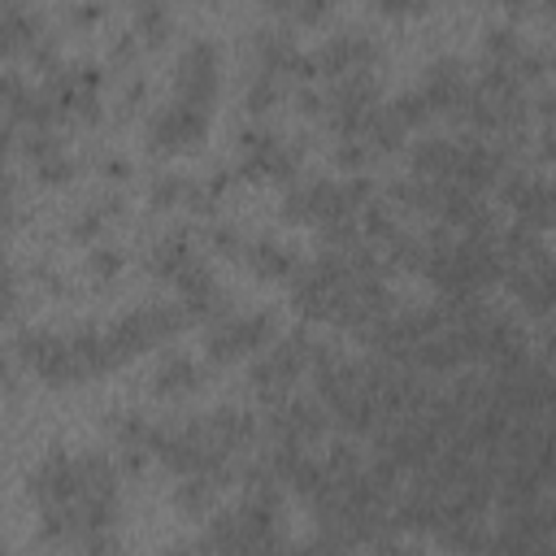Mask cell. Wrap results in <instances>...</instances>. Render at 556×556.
I'll use <instances>...</instances> for the list:
<instances>
[{"instance_id": "18", "label": "cell", "mask_w": 556, "mask_h": 556, "mask_svg": "<svg viewBox=\"0 0 556 556\" xmlns=\"http://www.w3.org/2000/svg\"><path fill=\"white\" fill-rule=\"evenodd\" d=\"M469 87H473V74L465 65V56H434L426 65L421 83H417V91L426 96V104L434 113H443V117H456V122H460V113L469 104Z\"/></svg>"}, {"instance_id": "16", "label": "cell", "mask_w": 556, "mask_h": 556, "mask_svg": "<svg viewBox=\"0 0 556 556\" xmlns=\"http://www.w3.org/2000/svg\"><path fill=\"white\" fill-rule=\"evenodd\" d=\"M513 300L530 313V317H547L556 313V252H534L526 261H513L504 274Z\"/></svg>"}, {"instance_id": "12", "label": "cell", "mask_w": 556, "mask_h": 556, "mask_svg": "<svg viewBox=\"0 0 556 556\" xmlns=\"http://www.w3.org/2000/svg\"><path fill=\"white\" fill-rule=\"evenodd\" d=\"M382 104V87L374 74H361V78H343V83H330L326 87V113L321 122L339 135V139H361L369 113Z\"/></svg>"}, {"instance_id": "25", "label": "cell", "mask_w": 556, "mask_h": 556, "mask_svg": "<svg viewBox=\"0 0 556 556\" xmlns=\"http://www.w3.org/2000/svg\"><path fill=\"white\" fill-rule=\"evenodd\" d=\"M408 135H413V130L400 122V113L391 109V100H382V104L369 113L365 130H361V139L374 148V156H387V152H395V148H400Z\"/></svg>"}, {"instance_id": "41", "label": "cell", "mask_w": 556, "mask_h": 556, "mask_svg": "<svg viewBox=\"0 0 556 556\" xmlns=\"http://www.w3.org/2000/svg\"><path fill=\"white\" fill-rule=\"evenodd\" d=\"M100 17H104V4H70V9H65V22L78 26V30H83V26H96Z\"/></svg>"}, {"instance_id": "11", "label": "cell", "mask_w": 556, "mask_h": 556, "mask_svg": "<svg viewBox=\"0 0 556 556\" xmlns=\"http://www.w3.org/2000/svg\"><path fill=\"white\" fill-rule=\"evenodd\" d=\"M217 91H222V48L208 35H195L178 52V65H174V100L213 113Z\"/></svg>"}, {"instance_id": "24", "label": "cell", "mask_w": 556, "mask_h": 556, "mask_svg": "<svg viewBox=\"0 0 556 556\" xmlns=\"http://www.w3.org/2000/svg\"><path fill=\"white\" fill-rule=\"evenodd\" d=\"M195 261H200V256H195V243H191L187 230L161 235V239L152 243V252H148V269H152V278H161V282H178Z\"/></svg>"}, {"instance_id": "6", "label": "cell", "mask_w": 556, "mask_h": 556, "mask_svg": "<svg viewBox=\"0 0 556 556\" xmlns=\"http://www.w3.org/2000/svg\"><path fill=\"white\" fill-rule=\"evenodd\" d=\"M304 139H287L269 126H243L235 135V178L239 182H300Z\"/></svg>"}, {"instance_id": "14", "label": "cell", "mask_w": 556, "mask_h": 556, "mask_svg": "<svg viewBox=\"0 0 556 556\" xmlns=\"http://www.w3.org/2000/svg\"><path fill=\"white\" fill-rule=\"evenodd\" d=\"M500 200L513 208L517 226L530 230H556V182H547L543 174L530 169H508L500 182Z\"/></svg>"}, {"instance_id": "15", "label": "cell", "mask_w": 556, "mask_h": 556, "mask_svg": "<svg viewBox=\"0 0 556 556\" xmlns=\"http://www.w3.org/2000/svg\"><path fill=\"white\" fill-rule=\"evenodd\" d=\"M378 56H382V48L369 39V30H339V35H330V39L313 52V65H317V78L343 83V78L374 74Z\"/></svg>"}, {"instance_id": "27", "label": "cell", "mask_w": 556, "mask_h": 556, "mask_svg": "<svg viewBox=\"0 0 556 556\" xmlns=\"http://www.w3.org/2000/svg\"><path fill=\"white\" fill-rule=\"evenodd\" d=\"M217 491H222V478H208V473L182 478V482L174 486V508H178L182 517H208L213 504H217Z\"/></svg>"}, {"instance_id": "8", "label": "cell", "mask_w": 556, "mask_h": 556, "mask_svg": "<svg viewBox=\"0 0 556 556\" xmlns=\"http://www.w3.org/2000/svg\"><path fill=\"white\" fill-rule=\"evenodd\" d=\"M39 87H43L48 100L56 104V117H61V122L91 126V122H100V113H104V70H100L96 61L61 65L56 74L39 78Z\"/></svg>"}, {"instance_id": "9", "label": "cell", "mask_w": 556, "mask_h": 556, "mask_svg": "<svg viewBox=\"0 0 556 556\" xmlns=\"http://www.w3.org/2000/svg\"><path fill=\"white\" fill-rule=\"evenodd\" d=\"M278 339V317L274 308H248V313H230L226 321L204 330V361L208 365H235L243 356H256L261 348H269Z\"/></svg>"}, {"instance_id": "30", "label": "cell", "mask_w": 556, "mask_h": 556, "mask_svg": "<svg viewBox=\"0 0 556 556\" xmlns=\"http://www.w3.org/2000/svg\"><path fill=\"white\" fill-rule=\"evenodd\" d=\"M552 70H556V52H552L547 43H526V48H521V56L508 65V74H513L521 87H526V83L547 78Z\"/></svg>"}, {"instance_id": "28", "label": "cell", "mask_w": 556, "mask_h": 556, "mask_svg": "<svg viewBox=\"0 0 556 556\" xmlns=\"http://www.w3.org/2000/svg\"><path fill=\"white\" fill-rule=\"evenodd\" d=\"M130 17H135V39L143 43V48H161L169 35H174V13L165 9V4H156V0H143V4H135L130 9Z\"/></svg>"}, {"instance_id": "7", "label": "cell", "mask_w": 556, "mask_h": 556, "mask_svg": "<svg viewBox=\"0 0 556 556\" xmlns=\"http://www.w3.org/2000/svg\"><path fill=\"white\" fill-rule=\"evenodd\" d=\"M187 326H191V321H187L182 304L169 300V304H143V308H130V313L113 317V321L104 326V339H109L113 365H126V361H135L139 352L178 339Z\"/></svg>"}, {"instance_id": "39", "label": "cell", "mask_w": 556, "mask_h": 556, "mask_svg": "<svg viewBox=\"0 0 556 556\" xmlns=\"http://www.w3.org/2000/svg\"><path fill=\"white\" fill-rule=\"evenodd\" d=\"M534 117L543 122V135H556V87L539 91V100H534Z\"/></svg>"}, {"instance_id": "35", "label": "cell", "mask_w": 556, "mask_h": 556, "mask_svg": "<svg viewBox=\"0 0 556 556\" xmlns=\"http://www.w3.org/2000/svg\"><path fill=\"white\" fill-rule=\"evenodd\" d=\"M248 243L252 239H243L239 226H208V248L217 256H226V261H243L248 256Z\"/></svg>"}, {"instance_id": "19", "label": "cell", "mask_w": 556, "mask_h": 556, "mask_svg": "<svg viewBox=\"0 0 556 556\" xmlns=\"http://www.w3.org/2000/svg\"><path fill=\"white\" fill-rule=\"evenodd\" d=\"M204 382H208V361L174 348L161 356V365L152 374V395L156 400H182V395H195Z\"/></svg>"}, {"instance_id": "42", "label": "cell", "mask_w": 556, "mask_h": 556, "mask_svg": "<svg viewBox=\"0 0 556 556\" xmlns=\"http://www.w3.org/2000/svg\"><path fill=\"white\" fill-rule=\"evenodd\" d=\"M100 174H104V178H113V182H122V178L130 174V161L109 152V156H100Z\"/></svg>"}, {"instance_id": "2", "label": "cell", "mask_w": 556, "mask_h": 556, "mask_svg": "<svg viewBox=\"0 0 556 556\" xmlns=\"http://www.w3.org/2000/svg\"><path fill=\"white\" fill-rule=\"evenodd\" d=\"M13 352L30 369V378H39L43 387H83V382L117 369L109 356L104 326H96V321H83L74 330L22 326L13 334Z\"/></svg>"}, {"instance_id": "37", "label": "cell", "mask_w": 556, "mask_h": 556, "mask_svg": "<svg viewBox=\"0 0 556 556\" xmlns=\"http://www.w3.org/2000/svg\"><path fill=\"white\" fill-rule=\"evenodd\" d=\"M143 96H148V83H143V78H126L122 100H117V117H130V113L143 104Z\"/></svg>"}, {"instance_id": "13", "label": "cell", "mask_w": 556, "mask_h": 556, "mask_svg": "<svg viewBox=\"0 0 556 556\" xmlns=\"http://www.w3.org/2000/svg\"><path fill=\"white\" fill-rule=\"evenodd\" d=\"M208 117H213L208 109H195L182 100L161 104L148 122V152L152 156H178V152L200 148V139L208 135Z\"/></svg>"}, {"instance_id": "38", "label": "cell", "mask_w": 556, "mask_h": 556, "mask_svg": "<svg viewBox=\"0 0 556 556\" xmlns=\"http://www.w3.org/2000/svg\"><path fill=\"white\" fill-rule=\"evenodd\" d=\"M139 39H135V30H122L117 39H113V48H109V61H117V65H130L135 56H139Z\"/></svg>"}, {"instance_id": "31", "label": "cell", "mask_w": 556, "mask_h": 556, "mask_svg": "<svg viewBox=\"0 0 556 556\" xmlns=\"http://www.w3.org/2000/svg\"><path fill=\"white\" fill-rule=\"evenodd\" d=\"M374 161H378V156H374V148H369L365 139H339V143H334V169L348 174V178H365V169H369Z\"/></svg>"}, {"instance_id": "17", "label": "cell", "mask_w": 556, "mask_h": 556, "mask_svg": "<svg viewBox=\"0 0 556 556\" xmlns=\"http://www.w3.org/2000/svg\"><path fill=\"white\" fill-rule=\"evenodd\" d=\"M174 291H178V304H182V313H187V321L191 326H217V321H226L230 313H235V300H230V291L213 278V269L204 265V261H195L178 282H174Z\"/></svg>"}, {"instance_id": "10", "label": "cell", "mask_w": 556, "mask_h": 556, "mask_svg": "<svg viewBox=\"0 0 556 556\" xmlns=\"http://www.w3.org/2000/svg\"><path fill=\"white\" fill-rule=\"evenodd\" d=\"M330 421L334 417H330V408L317 395L295 391V395H287L282 404L269 408L265 430H269V443H278V447H304V452H313L330 434Z\"/></svg>"}, {"instance_id": "3", "label": "cell", "mask_w": 556, "mask_h": 556, "mask_svg": "<svg viewBox=\"0 0 556 556\" xmlns=\"http://www.w3.org/2000/svg\"><path fill=\"white\" fill-rule=\"evenodd\" d=\"M378 200V187L369 178H300L282 195V217L295 226H339L361 222V213Z\"/></svg>"}, {"instance_id": "1", "label": "cell", "mask_w": 556, "mask_h": 556, "mask_svg": "<svg viewBox=\"0 0 556 556\" xmlns=\"http://www.w3.org/2000/svg\"><path fill=\"white\" fill-rule=\"evenodd\" d=\"M39 504V539L78 552L91 534L117 530L122 517V473L104 452L52 447L26 478Z\"/></svg>"}, {"instance_id": "4", "label": "cell", "mask_w": 556, "mask_h": 556, "mask_svg": "<svg viewBox=\"0 0 556 556\" xmlns=\"http://www.w3.org/2000/svg\"><path fill=\"white\" fill-rule=\"evenodd\" d=\"M530 117V100H526V87L500 70V65H482L473 74V87H469V104L460 113V122L469 126V135H517Z\"/></svg>"}, {"instance_id": "21", "label": "cell", "mask_w": 556, "mask_h": 556, "mask_svg": "<svg viewBox=\"0 0 556 556\" xmlns=\"http://www.w3.org/2000/svg\"><path fill=\"white\" fill-rule=\"evenodd\" d=\"M243 265H248L261 282H295V274L304 269V256H300V248H295V243L274 239V235H261V239H252V243H248Z\"/></svg>"}, {"instance_id": "32", "label": "cell", "mask_w": 556, "mask_h": 556, "mask_svg": "<svg viewBox=\"0 0 556 556\" xmlns=\"http://www.w3.org/2000/svg\"><path fill=\"white\" fill-rule=\"evenodd\" d=\"M30 169H35V182H43V187H65V182L78 174V161L70 156V148H61V152L35 161Z\"/></svg>"}, {"instance_id": "5", "label": "cell", "mask_w": 556, "mask_h": 556, "mask_svg": "<svg viewBox=\"0 0 556 556\" xmlns=\"http://www.w3.org/2000/svg\"><path fill=\"white\" fill-rule=\"evenodd\" d=\"M326 352H330V348L317 343V339H308L304 330L287 334L278 348H265V352L252 361V369H248L252 395L265 400L269 408L282 404L287 395H295V387H300L304 374H317V365L326 361Z\"/></svg>"}, {"instance_id": "34", "label": "cell", "mask_w": 556, "mask_h": 556, "mask_svg": "<svg viewBox=\"0 0 556 556\" xmlns=\"http://www.w3.org/2000/svg\"><path fill=\"white\" fill-rule=\"evenodd\" d=\"M391 109L400 113V122H404L408 130H417V126H426V122L434 117V109L426 104V96H421L417 87H408V91H400V96L391 100Z\"/></svg>"}, {"instance_id": "20", "label": "cell", "mask_w": 556, "mask_h": 556, "mask_svg": "<svg viewBox=\"0 0 556 556\" xmlns=\"http://www.w3.org/2000/svg\"><path fill=\"white\" fill-rule=\"evenodd\" d=\"M148 208H152V213H174V208L213 213V200H208V191H204L200 178L169 169V174H156V178L148 182Z\"/></svg>"}, {"instance_id": "22", "label": "cell", "mask_w": 556, "mask_h": 556, "mask_svg": "<svg viewBox=\"0 0 556 556\" xmlns=\"http://www.w3.org/2000/svg\"><path fill=\"white\" fill-rule=\"evenodd\" d=\"M43 39H48L43 13H35V9H26L17 0L0 4V52L4 56H30Z\"/></svg>"}, {"instance_id": "29", "label": "cell", "mask_w": 556, "mask_h": 556, "mask_svg": "<svg viewBox=\"0 0 556 556\" xmlns=\"http://www.w3.org/2000/svg\"><path fill=\"white\" fill-rule=\"evenodd\" d=\"M282 100H287V78L265 74V70H252V78H248V87H243V109H248L252 117H265V113L278 109Z\"/></svg>"}, {"instance_id": "33", "label": "cell", "mask_w": 556, "mask_h": 556, "mask_svg": "<svg viewBox=\"0 0 556 556\" xmlns=\"http://www.w3.org/2000/svg\"><path fill=\"white\" fill-rule=\"evenodd\" d=\"M122 265H126V252H122L117 243H96V248L87 252V274H91L96 282H113V278L122 274Z\"/></svg>"}, {"instance_id": "26", "label": "cell", "mask_w": 556, "mask_h": 556, "mask_svg": "<svg viewBox=\"0 0 556 556\" xmlns=\"http://www.w3.org/2000/svg\"><path fill=\"white\" fill-rule=\"evenodd\" d=\"M521 48H526V35H521L513 22H491V26L482 30V61H486V65L508 70V65L521 56Z\"/></svg>"}, {"instance_id": "40", "label": "cell", "mask_w": 556, "mask_h": 556, "mask_svg": "<svg viewBox=\"0 0 556 556\" xmlns=\"http://www.w3.org/2000/svg\"><path fill=\"white\" fill-rule=\"evenodd\" d=\"M374 556H421V547L408 543V539H400V534H382L374 543Z\"/></svg>"}, {"instance_id": "36", "label": "cell", "mask_w": 556, "mask_h": 556, "mask_svg": "<svg viewBox=\"0 0 556 556\" xmlns=\"http://www.w3.org/2000/svg\"><path fill=\"white\" fill-rule=\"evenodd\" d=\"M269 13H274V17H282V22L313 26V22H321V17L330 13V4H269Z\"/></svg>"}, {"instance_id": "43", "label": "cell", "mask_w": 556, "mask_h": 556, "mask_svg": "<svg viewBox=\"0 0 556 556\" xmlns=\"http://www.w3.org/2000/svg\"><path fill=\"white\" fill-rule=\"evenodd\" d=\"M165 556H213L204 543H178V547H169Z\"/></svg>"}, {"instance_id": "23", "label": "cell", "mask_w": 556, "mask_h": 556, "mask_svg": "<svg viewBox=\"0 0 556 556\" xmlns=\"http://www.w3.org/2000/svg\"><path fill=\"white\" fill-rule=\"evenodd\" d=\"M122 195L117 191H104V195H96L91 204H83L74 217H70V226H65V235L74 239V243H104V230L117 222V213H122Z\"/></svg>"}]
</instances>
